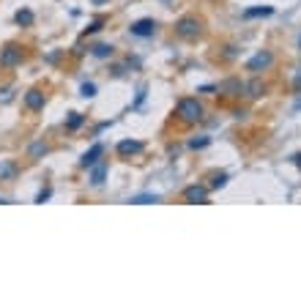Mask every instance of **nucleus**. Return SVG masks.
<instances>
[{"instance_id": "f03ea898", "label": "nucleus", "mask_w": 301, "mask_h": 301, "mask_svg": "<svg viewBox=\"0 0 301 301\" xmlns=\"http://www.w3.org/2000/svg\"><path fill=\"white\" fill-rule=\"evenodd\" d=\"M175 30H178V36H183V39H195V36L200 33V22H197L195 17H183V19H178Z\"/></svg>"}, {"instance_id": "4468645a", "label": "nucleus", "mask_w": 301, "mask_h": 301, "mask_svg": "<svg viewBox=\"0 0 301 301\" xmlns=\"http://www.w3.org/2000/svg\"><path fill=\"white\" fill-rule=\"evenodd\" d=\"M17 22L19 25H33V14L25 8V11H17Z\"/></svg>"}, {"instance_id": "9b49d317", "label": "nucleus", "mask_w": 301, "mask_h": 301, "mask_svg": "<svg viewBox=\"0 0 301 301\" xmlns=\"http://www.w3.org/2000/svg\"><path fill=\"white\" fill-rule=\"evenodd\" d=\"M274 8L271 6H260V8H247V11H244V17L247 19H252V17H268V14H271Z\"/></svg>"}, {"instance_id": "2eb2a0df", "label": "nucleus", "mask_w": 301, "mask_h": 301, "mask_svg": "<svg viewBox=\"0 0 301 301\" xmlns=\"http://www.w3.org/2000/svg\"><path fill=\"white\" fill-rule=\"evenodd\" d=\"M224 183H227V172H216L214 181H211V189H219V186H224Z\"/></svg>"}, {"instance_id": "f257e3e1", "label": "nucleus", "mask_w": 301, "mask_h": 301, "mask_svg": "<svg viewBox=\"0 0 301 301\" xmlns=\"http://www.w3.org/2000/svg\"><path fill=\"white\" fill-rule=\"evenodd\" d=\"M178 118L183 124H197L203 118V104L197 99H181L178 101Z\"/></svg>"}, {"instance_id": "423d86ee", "label": "nucleus", "mask_w": 301, "mask_h": 301, "mask_svg": "<svg viewBox=\"0 0 301 301\" xmlns=\"http://www.w3.org/2000/svg\"><path fill=\"white\" fill-rule=\"evenodd\" d=\"M19 58H22V52H19L14 44H8V47L0 52V66H6V69H8V66H17Z\"/></svg>"}, {"instance_id": "f8f14e48", "label": "nucleus", "mask_w": 301, "mask_h": 301, "mask_svg": "<svg viewBox=\"0 0 301 301\" xmlns=\"http://www.w3.org/2000/svg\"><path fill=\"white\" fill-rule=\"evenodd\" d=\"M129 203H134V206H148V203H159V195H137V197H131Z\"/></svg>"}, {"instance_id": "a211bd4d", "label": "nucleus", "mask_w": 301, "mask_h": 301, "mask_svg": "<svg viewBox=\"0 0 301 301\" xmlns=\"http://www.w3.org/2000/svg\"><path fill=\"white\" fill-rule=\"evenodd\" d=\"M93 93H96V85H93V83H85V85H83V96L88 99V96H93Z\"/></svg>"}, {"instance_id": "9d476101", "label": "nucleus", "mask_w": 301, "mask_h": 301, "mask_svg": "<svg viewBox=\"0 0 301 301\" xmlns=\"http://www.w3.org/2000/svg\"><path fill=\"white\" fill-rule=\"evenodd\" d=\"M104 175H107V167H104V165H93V175H90V183H93V186H101V183H104Z\"/></svg>"}, {"instance_id": "39448f33", "label": "nucleus", "mask_w": 301, "mask_h": 301, "mask_svg": "<svg viewBox=\"0 0 301 301\" xmlns=\"http://www.w3.org/2000/svg\"><path fill=\"white\" fill-rule=\"evenodd\" d=\"M131 36H154L156 30V22L154 19H137V22H131Z\"/></svg>"}, {"instance_id": "ddd939ff", "label": "nucleus", "mask_w": 301, "mask_h": 301, "mask_svg": "<svg viewBox=\"0 0 301 301\" xmlns=\"http://www.w3.org/2000/svg\"><path fill=\"white\" fill-rule=\"evenodd\" d=\"M93 55H96V58H110V55H112V47H107V44H96V47H93Z\"/></svg>"}, {"instance_id": "6e6552de", "label": "nucleus", "mask_w": 301, "mask_h": 301, "mask_svg": "<svg viewBox=\"0 0 301 301\" xmlns=\"http://www.w3.org/2000/svg\"><path fill=\"white\" fill-rule=\"evenodd\" d=\"M142 151V142H137V140H124V142H118V154L121 156H131V154H140Z\"/></svg>"}, {"instance_id": "412c9836", "label": "nucleus", "mask_w": 301, "mask_h": 301, "mask_svg": "<svg viewBox=\"0 0 301 301\" xmlns=\"http://www.w3.org/2000/svg\"><path fill=\"white\" fill-rule=\"evenodd\" d=\"M293 162H296V167H301V154H296V156H293Z\"/></svg>"}, {"instance_id": "0eeeda50", "label": "nucleus", "mask_w": 301, "mask_h": 301, "mask_svg": "<svg viewBox=\"0 0 301 301\" xmlns=\"http://www.w3.org/2000/svg\"><path fill=\"white\" fill-rule=\"evenodd\" d=\"M101 154H104V148H101V145H99V142H96V145H93V148H90L88 154H85V156H83V159H80V165H83V167H93V165H96V162H99V156H101Z\"/></svg>"}, {"instance_id": "20e7f679", "label": "nucleus", "mask_w": 301, "mask_h": 301, "mask_svg": "<svg viewBox=\"0 0 301 301\" xmlns=\"http://www.w3.org/2000/svg\"><path fill=\"white\" fill-rule=\"evenodd\" d=\"M183 200L186 203H208V189L206 186H186L183 189Z\"/></svg>"}, {"instance_id": "6ab92c4d", "label": "nucleus", "mask_w": 301, "mask_h": 301, "mask_svg": "<svg viewBox=\"0 0 301 301\" xmlns=\"http://www.w3.org/2000/svg\"><path fill=\"white\" fill-rule=\"evenodd\" d=\"M47 151V145H33L30 148V156H39V154H44Z\"/></svg>"}, {"instance_id": "aec40b11", "label": "nucleus", "mask_w": 301, "mask_h": 301, "mask_svg": "<svg viewBox=\"0 0 301 301\" xmlns=\"http://www.w3.org/2000/svg\"><path fill=\"white\" fill-rule=\"evenodd\" d=\"M189 145H192V148H203V145H208V140H192Z\"/></svg>"}, {"instance_id": "f3484780", "label": "nucleus", "mask_w": 301, "mask_h": 301, "mask_svg": "<svg viewBox=\"0 0 301 301\" xmlns=\"http://www.w3.org/2000/svg\"><path fill=\"white\" fill-rule=\"evenodd\" d=\"M249 96H252V99H255V96H260V93H263V85H260V83H252V85H249Z\"/></svg>"}, {"instance_id": "dca6fc26", "label": "nucleus", "mask_w": 301, "mask_h": 301, "mask_svg": "<svg viewBox=\"0 0 301 301\" xmlns=\"http://www.w3.org/2000/svg\"><path fill=\"white\" fill-rule=\"evenodd\" d=\"M83 126V115L80 112H71V118H69V129H80Z\"/></svg>"}, {"instance_id": "4be33fe9", "label": "nucleus", "mask_w": 301, "mask_h": 301, "mask_svg": "<svg viewBox=\"0 0 301 301\" xmlns=\"http://www.w3.org/2000/svg\"><path fill=\"white\" fill-rule=\"evenodd\" d=\"M93 3H104V0H93Z\"/></svg>"}, {"instance_id": "7ed1b4c3", "label": "nucleus", "mask_w": 301, "mask_h": 301, "mask_svg": "<svg viewBox=\"0 0 301 301\" xmlns=\"http://www.w3.org/2000/svg\"><path fill=\"white\" fill-rule=\"evenodd\" d=\"M274 63V55L271 52H258L252 60L247 63V71H252V74H258V71H263V69H268V66Z\"/></svg>"}, {"instance_id": "1a4fd4ad", "label": "nucleus", "mask_w": 301, "mask_h": 301, "mask_svg": "<svg viewBox=\"0 0 301 301\" xmlns=\"http://www.w3.org/2000/svg\"><path fill=\"white\" fill-rule=\"evenodd\" d=\"M25 104H28L30 110H42L44 107V93H39V90H28V93H25Z\"/></svg>"}]
</instances>
